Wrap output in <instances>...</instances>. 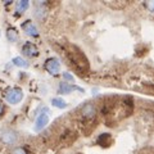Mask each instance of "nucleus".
<instances>
[{"label":"nucleus","instance_id":"nucleus-4","mask_svg":"<svg viewBox=\"0 0 154 154\" xmlns=\"http://www.w3.org/2000/svg\"><path fill=\"white\" fill-rule=\"evenodd\" d=\"M49 118H50V112L48 108H42V110L38 114V117L35 122V130L36 131H40L42 130L48 123H49Z\"/></svg>","mask_w":154,"mask_h":154},{"label":"nucleus","instance_id":"nucleus-7","mask_svg":"<svg viewBox=\"0 0 154 154\" xmlns=\"http://www.w3.org/2000/svg\"><path fill=\"white\" fill-rule=\"evenodd\" d=\"M22 53L28 58H35L38 55V49L35 44L32 42H25V45L22 46Z\"/></svg>","mask_w":154,"mask_h":154},{"label":"nucleus","instance_id":"nucleus-9","mask_svg":"<svg viewBox=\"0 0 154 154\" xmlns=\"http://www.w3.org/2000/svg\"><path fill=\"white\" fill-rule=\"evenodd\" d=\"M22 28H23V31H25L28 36H32V37H37V36H38L37 28H36V26L33 25L31 21H26V22L22 25Z\"/></svg>","mask_w":154,"mask_h":154},{"label":"nucleus","instance_id":"nucleus-3","mask_svg":"<svg viewBox=\"0 0 154 154\" xmlns=\"http://www.w3.org/2000/svg\"><path fill=\"white\" fill-rule=\"evenodd\" d=\"M5 99L9 104H17L23 99V91L19 88H11L5 93Z\"/></svg>","mask_w":154,"mask_h":154},{"label":"nucleus","instance_id":"nucleus-2","mask_svg":"<svg viewBox=\"0 0 154 154\" xmlns=\"http://www.w3.org/2000/svg\"><path fill=\"white\" fill-rule=\"evenodd\" d=\"M80 114H81V119L84 121H94L95 116H96V108L93 103H86L84 107H81L80 109Z\"/></svg>","mask_w":154,"mask_h":154},{"label":"nucleus","instance_id":"nucleus-14","mask_svg":"<svg viewBox=\"0 0 154 154\" xmlns=\"http://www.w3.org/2000/svg\"><path fill=\"white\" fill-rule=\"evenodd\" d=\"M28 7H30V3L26 2V0H22V2H18L17 4V12L23 13L25 11H27Z\"/></svg>","mask_w":154,"mask_h":154},{"label":"nucleus","instance_id":"nucleus-1","mask_svg":"<svg viewBox=\"0 0 154 154\" xmlns=\"http://www.w3.org/2000/svg\"><path fill=\"white\" fill-rule=\"evenodd\" d=\"M67 55H68L71 64L75 67V69L81 72V75H86V72L89 71V62L84 55V53L77 49L76 46L71 45L69 50L67 51Z\"/></svg>","mask_w":154,"mask_h":154},{"label":"nucleus","instance_id":"nucleus-16","mask_svg":"<svg viewBox=\"0 0 154 154\" xmlns=\"http://www.w3.org/2000/svg\"><path fill=\"white\" fill-rule=\"evenodd\" d=\"M145 7H146V9H148L149 12H153L154 13V2H148L145 4Z\"/></svg>","mask_w":154,"mask_h":154},{"label":"nucleus","instance_id":"nucleus-13","mask_svg":"<svg viewBox=\"0 0 154 154\" xmlns=\"http://www.w3.org/2000/svg\"><path fill=\"white\" fill-rule=\"evenodd\" d=\"M13 63L16 64L17 67H21V68H27V67H28L27 60H25V59H23V58H21V57L13 58Z\"/></svg>","mask_w":154,"mask_h":154},{"label":"nucleus","instance_id":"nucleus-17","mask_svg":"<svg viewBox=\"0 0 154 154\" xmlns=\"http://www.w3.org/2000/svg\"><path fill=\"white\" fill-rule=\"evenodd\" d=\"M63 77L67 80V81H71V82H73L75 81V79H73V76H72L71 73H68V72H64V75H63Z\"/></svg>","mask_w":154,"mask_h":154},{"label":"nucleus","instance_id":"nucleus-5","mask_svg":"<svg viewBox=\"0 0 154 154\" xmlns=\"http://www.w3.org/2000/svg\"><path fill=\"white\" fill-rule=\"evenodd\" d=\"M45 69L49 72L50 75L53 76H57L59 73V69H60V63L57 58H49V59L45 60Z\"/></svg>","mask_w":154,"mask_h":154},{"label":"nucleus","instance_id":"nucleus-18","mask_svg":"<svg viewBox=\"0 0 154 154\" xmlns=\"http://www.w3.org/2000/svg\"><path fill=\"white\" fill-rule=\"evenodd\" d=\"M4 114V105L0 103V117H2V116Z\"/></svg>","mask_w":154,"mask_h":154},{"label":"nucleus","instance_id":"nucleus-6","mask_svg":"<svg viewBox=\"0 0 154 154\" xmlns=\"http://www.w3.org/2000/svg\"><path fill=\"white\" fill-rule=\"evenodd\" d=\"M18 139V135L16 131H13V130H4L0 134V140H2L4 144H8V145H12V144H16Z\"/></svg>","mask_w":154,"mask_h":154},{"label":"nucleus","instance_id":"nucleus-12","mask_svg":"<svg viewBox=\"0 0 154 154\" xmlns=\"http://www.w3.org/2000/svg\"><path fill=\"white\" fill-rule=\"evenodd\" d=\"M51 104L57 108H60V109H64L67 107V103L66 100H63L62 98H53L51 99Z\"/></svg>","mask_w":154,"mask_h":154},{"label":"nucleus","instance_id":"nucleus-15","mask_svg":"<svg viewBox=\"0 0 154 154\" xmlns=\"http://www.w3.org/2000/svg\"><path fill=\"white\" fill-rule=\"evenodd\" d=\"M11 154H28V152L25 146H16L11 152Z\"/></svg>","mask_w":154,"mask_h":154},{"label":"nucleus","instance_id":"nucleus-11","mask_svg":"<svg viewBox=\"0 0 154 154\" xmlns=\"http://www.w3.org/2000/svg\"><path fill=\"white\" fill-rule=\"evenodd\" d=\"M98 143L103 146H108L109 143H110V135L109 134H102L98 139Z\"/></svg>","mask_w":154,"mask_h":154},{"label":"nucleus","instance_id":"nucleus-10","mask_svg":"<svg viewBox=\"0 0 154 154\" xmlns=\"http://www.w3.org/2000/svg\"><path fill=\"white\" fill-rule=\"evenodd\" d=\"M7 38L11 42H16L18 40V31L14 27H9L7 30Z\"/></svg>","mask_w":154,"mask_h":154},{"label":"nucleus","instance_id":"nucleus-8","mask_svg":"<svg viewBox=\"0 0 154 154\" xmlns=\"http://www.w3.org/2000/svg\"><path fill=\"white\" fill-rule=\"evenodd\" d=\"M81 91V93H84V89L79 88V86H75L73 84H66V82H62L59 85V89H58V91H59V94H71L72 91Z\"/></svg>","mask_w":154,"mask_h":154}]
</instances>
